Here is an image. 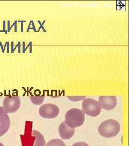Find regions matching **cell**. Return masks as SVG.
Segmentation results:
<instances>
[{
    "label": "cell",
    "mask_w": 129,
    "mask_h": 146,
    "mask_svg": "<svg viewBox=\"0 0 129 146\" xmlns=\"http://www.w3.org/2000/svg\"><path fill=\"white\" fill-rule=\"evenodd\" d=\"M120 128V124L117 121L108 119L102 122L98 126V133L104 137L111 138L119 134Z\"/></svg>",
    "instance_id": "1"
},
{
    "label": "cell",
    "mask_w": 129,
    "mask_h": 146,
    "mask_svg": "<svg viewBox=\"0 0 129 146\" xmlns=\"http://www.w3.org/2000/svg\"><path fill=\"white\" fill-rule=\"evenodd\" d=\"M84 120L85 114L82 110L72 108L66 112L64 122L68 127L75 128L83 125Z\"/></svg>",
    "instance_id": "2"
},
{
    "label": "cell",
    "mask_w": 129,
    "mask_h": 146,
    "mask_svg": "<svg viewBox=\"0 0 129 146\" xmlns=\"http://www.w3.org/2000/svg\"><path fill=\"white\" fill-rule=\"evenodd\" d=\"M83 112L91 117H96L100 114L102 108L98 101L91 98L84 99L82 104Z\"/></svg>",
    "instance_id": "3"
},
{
    "label": "cell",
    "mask_w": 129,
    "mask_h": 146,
    "mask_svg": "<svg viewBox=\"0 0 129 146\" xmlns=\"http://www.w3.org/2000/svg\"><path fill=\"white\" fill-rule=\"evenodd\" d=\"M20 106L21 100L18 96H7L3 100L2 108L7 114L17 111Z\"/></svg>",
    "instance_id": "4"
},
{
    "label": "cell",
    "mask_w": 129,
    "mask_h": 146,
    "mask_svg": "<svg viewBox=\"0 0 129 146\" xmlns=\"http://www.w3.org/2000/svg\"><path fill=\"white\" fill-rule=\"evenodd\" d=\"M59 113L58 106L53 104H43L39 110V115L45 119H54L58 116Z\"/></svg>",
    "instance_id": "5"
},
{
    "label": "cell",
    "mask_w": 129,
    "mask_h": 146,
    "mask_svg": "<svg viewBox=\"0 0 129 146\" xmlns=\"http://www.w3.org/2000/svg\"><path fill=\"white\" fill-rule=\"evenodd\" d=\"M98 102L101 108L106 110H111L116 107L117 100L115 96H100L98 98Z\"/></svg>",
    "instance_id": "6"
},
{
    "label": "cell",
    "mask_w": 129,
    "mask_h": 146,
    "mask_svg": "<svg viewBox=\"0 0 129 146\" xmlns=\"http://www.w3.org/2000/svg\"><path fill=\"white\" fill-rule=\"evenodd\" d=\"M10 126V121L8 114L2 107H0V137L5 135Z\"/></svg>",
    "instance_id": "7"
},
{
    "label": "cell",
    "mask_w": 129,
    "mask_h": 146,
    "mask_svg": "<svg viewBox=\"0 0 129 146\" xmlns=\"http://www.w3.org/2000/svg\"><path fill=\"white\" fill-rule=\"evenodd\" d=\"M59 134L64 140H68L72 137L75 133V129L68 127L65 122L59 125Z\"/></svg>",
    "instance_id": "8"
},
{
    "label": "cell",
    "mask_w": 129,
    "mask_h": 146,
    "mask_svg": "<svg viewBox=\"0 0 129 146\" xmlns=\"http://www.w3.org/2000/svg\"><path fill=\"white\" fill-rule=\"evenodd\" d=\"M32 134L35 138V142L33 146H45L46 142L43 135L38 131H32Z\"/></svg>",
    "instance_id": "9"
},
{
    "label": "cell",
    "mask_w": 129,
    "mask_h": 146,
    "mask_svg": "<svg viewBox=\"0 0 129 146\" xmlns=\"http://www.w3.org/2000/svg\"><path fill=\"white\" fill-rule=\"evenodd\" d=\"M45 96L44 95H32L30 96V100L32 104L36 105L41 104L44 100Z\"/></svg>",
    "instance_id": "10"
},
{
    "label": "cell",
    "mask_w": 129,
    "mask_h": 146,
    "mask_svg": "<svg viewBox=\"0 0 129 146\" xmlns=\"http://www.w3.org/2000/svg\"><path fill=\"white\" fill-rule=\"evenodd\" d=\"M45 146H66L60 139H52L48 141Z\"/></svg>",
    "instance_id": "11"
},
{
    "label": "cell",
    "mask_w": 129,
    "mask_h": 146,
    "mask_svg": "<svg viewBox=\"0 0 129 146\" xmlns=\"http://www.w3.org/2000/svg\"><path fill=\"white\" fill-rule=\"evenodd\" d=\"M72 146H89L87 143L84 142H77L73 144Z\"/></svg>",
    "instance_id": "12"
},
{
    "label": "cell",
    "mask_w": 129,
    "mask_h": 146,
    "mask_svg": "<svg viewBox=\"0 0 129 146\" xmlns=\"http://www.w3.org/2000/svg\"><path fill=\"white\" fill-rule=\"evenodd\" d=\"M0 146H4V145H3V144H2V143H1V142H0Z\"/></svg>",
    "instance_id": "13"
}]
</instances>
